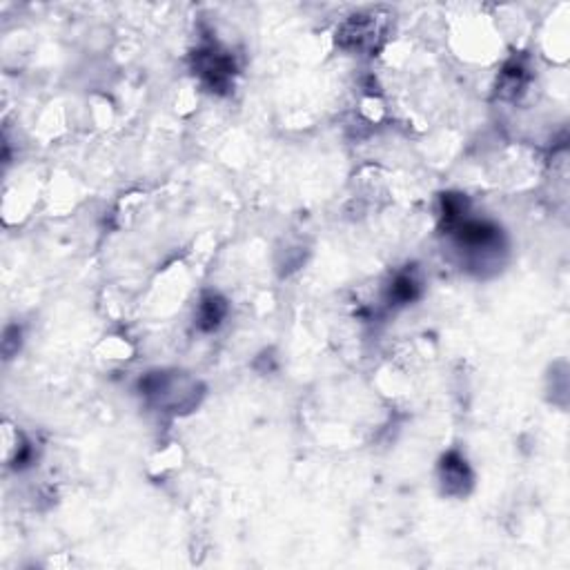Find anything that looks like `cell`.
<instances>
[{"label": "cell", "mask_w": 570, "mask_h": 570, "mask_svg": "<svg viewBox=\"0 0 570 570\" xmlns=\"http://www.w3.org/2000/svg\"><path fill=\"white\" fill-rule=\"evenodd\" d=\"M444 479L448 482V486H459V490L464 488V484L470 479L464 459H459L457 454H450L446 459L444 462Z\"/></svg>", "instance_id": "cell-1"}, {"label": "cell", "mask_w": 570, "mask_h": 570, "mask_svg": "<svg viewBox=\"0 0 570 570\" xmlns=\"http://www.w3.org/2000/svg\"><path fill=\"white\" fill-rule=\"evenodd\" d=\"M223 315H225L223 301L216 299V297H210L203 301V305H200V325H203L205 330H212L220 323Z\"/></svg>", "instance_id": "cell-2"}]
</instances>
